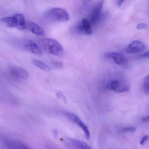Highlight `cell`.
<instances>
[{
    "mask_svg": "<svg viewBox=\"0 0 149 149\" xmlns=\"http://www.w3.org/2000/svg\"><path fill=\"white\" fill-rule=\"evenodd\" d=\"M105 57L111 59L116 64L121 66H125L128 63V60L122 54L116 52H109L105 54Z\"/></svg>",
    "mask_w": 149,
    "mask_h": 149,
    "instance_id": "9",
    "label": "cell"
},
{
    "mask_svg": "<svg viewBox=\"0 0 149 149\" xmlns=\"http://www.w3.org/2000/svg\"><path fill=\"white\" fill-rule=\"evenodd\" d=\"M57 97H58L60 99H61V100L66 102L67 99H66V97H65V96H64L63 94H62V93H58V94H57Z\"/></svg>",
    "mask_w": 149,
    "mask_h": 149,
    "instance_id": "22",
    "label": "cell"
},
{
    "mask_svg": "<svg viewBox=\"0 0 149 149\" xmlns=\"http://www.w3.org/2000/svg\"><path fill=\"white\" fill-rule=\"evenodd\" d=\"M53 65L56 68H61L63 66V64L61 62L59 61L53 62Z\"/></svg>",
    "mask_w": 149,
    "mask_h": 149,
    "instance_id": "20",
    "label": "cell"
},
{
    "mask_svg": "<svg viewBox=\"0 0 149 149\" xmlns=\"http://www.w3.org/2000/svg\"><path fill=\"white\" fill-rule=\"evenodd\" d=\"M146 27H147L146 24H145V23H141L138 24L137 25L136 28L138 29H142L146 28Z\"/></svg>",
    "mask_w": 149,
    "mask_h": 149,
    "instance_id": "19",
    "label": "cell"
},
{
    "mask_svg": "<svg viewBox=\"0 0 149 149\" xmlns=\"http://www.w3.org/2000/svg\"><path fill=\"white\" fill-rule=\"evenodd\" d=\"M1 22L8 27L16 28L20 30H24L27 29V22L24 15L22 14H17L12 16L2 18Z\"/></svg>",
    "mask_w": 149,
    "mask_h": 149,
    "instance_id": "1",
    "label": "cell"
},
{
    "mask_svg": "<svg viewBox=\"0 0 149 149\" xmlns=\"http://www.w3.org/2000/svg\"><path fill=\"white\" fill-rule=\"evenodd\" d=\"M148 139H149V136H148V135H146V136H144L142 138L141 140H140V144L143 145L146 143V142L147 141Z\"/></svg>",
    "mask_w": 149,
    "mask_h": 149,
    "instance_id": "18",
    "label": "cell"
},
{
    "mask_svg": "<svg viewBox=\"0 0 149 149\" xmlns=\"http://www.w3.org/2000/svg\"><path fill=\"white\" fill-rule=\"evenodd\" d=\"M4 143L7 148L9 149H25L29 148V147L23 143L14 139H6L4 140Z\"/></svg>",
    "mask_w": 149,
    "mask_h": 149,
    "instance_id": "13",
    "label": "cell"
},
{
    "mask_svg": "<svg viewBox=\"0 0 149 149\" xmlns=\"http://www.w3.org/2000/svg\"><path fill=\"white\" fill-rule=\"evenodd\" d=\"M46 18L53 22H63L69 20L70 17L67 10L61 8H54L49 9L45 14Z\"/></svg>",
    "mask_w": 149,
    "mask_h": 149,
    "instance_id": "3",
    "label": "cell"
},
{
    "mask_svg": "<svg viewBox=\"0 0 149 149\" xmlns=\"http://www.w3.org/2000/svg\"><path fill=\"white\" fill-rule=\"evenodd\" d=\"M140 57L143 58H149V50L140 55Z\"/></svg>",
    "mask_w": 149,
    "mask_h": 149,
    "instance_id": "21",
    "label": "cell"
},
{
    "mask_svg": "<svg viewBox=\"0 0 149 149\" xmlns=\"http://www.w3.org/2000/svg\"><path fill=\"white\" fill-rule=\"evenodd\" d=\"M125 0H118V5L119 6H121L122 4H123V2H124Z\"/></svg>",
    "mask_w": 149,
    "mask_h": 149,
    "instance_id": "24",
    "label": "cell"
},
{
    "mask_svg": "<svg viewBox=\"0 0 149 149\" xmlns=\"http://www.w3.org/2000/svg\"><path fill=\"white\" fill-rule=\"evenodd\" d=\"M136 128L134 127H128L123 128L122 131L123 132H134L136 131Z\"/></svg>",
    "mask_w": 149,
    "mask_h": 149,
    "instance_id": "17",
    "label": "cell"
},
{
    "mask_svg": "<svg viewBox=\"0 0 149 149\" xmlns=\"http://www.w3.org/2000/svg\"><path fill=\"white\" fill-rule=\"evenodd\" d=\"M109 88L115 92L123 93L130 90V85L127 82L125 81L114 80L111 82Z\"/></svg>",
    "mask_w": 149,
    "mask_h": 149,
    "instance_id": "7",
    "label": "cell"
},
{
    "mask_svg": "<svg viewBox=\"0 0 149 149\" xmlns=\"http://www.w3.org/2000/svg\"><path fill=\"white\" fill-rule=\"evenodd\" d=\"M104 0H100L92 8L90 15V22L91 25H95L99 22L103 8Z\"/></svg>",
    "mask_w": 149,
    "mask_h": 149,
    "instance_id": "4",
    "label": "cell"
},
{
    "mask_svg": "<svg viewBox=\"0 0 149 149\" xmlns=\"http://www.w3.org/2000/svg\"><path fill=\"white\" fill-rule=\"evenodd\" d=\"M141 120H142V122H144V123H147V122H149V115H147V116H145L143 117Z\"/></svg>",
    "mask_w": 149,
    "mask_h": 149,
    "instance_id": "23",
    "label": "cell"
},
{
    "mask_svg": "<svg viewBox=\"0 0 149 149\" xmlns=\"http://www.w3.org/2000/svg\"><path fill=\"white\" fill-rule=\"evenodd\" d=\"M23 47L27 51L36 55H42V51L41 48L32 40H28L25 41L23 43Z\"/></svg>",
    "mask_w": 149,
    "mask_h": 149,
    "instance_id": "8",
    "label": "cell"
},
{
    "mask_svg": "<svg viewBox=\"0 0 149 149\" xmlns=\"http://www.w3.org/2000/svg\"><path fill=\"white\" fill-rule=\"evenodd\" d=\"M27 28L31 33L36 35L43 36L45 35V31L44 29L36 23L33 22H27Z\"/></svg>",
    "mask_w": 149,
    "mask_h": 149,
    "instance_id": "14",
    "label": "cell"
},
{
    "mask_svg": "<svg viewBox=\"0 0 149 149\" xmlns=\"http://www.w3.org/2000/svg\"><path fill=\"white\" fill-rule=\"evenodd\" d=\"M142 86L144 92L147 95H149V74L145 77Z\"/></svg>",
    "mask_w": 149,
    "mask_h": 149,
    "instance_id": "16",
    "label": "cell"
},
{
    "mask_svg": "<svg viewBox=\"0 0 149 149\" xmlns=\"http://www.w3.org/2000/svg\"><path fill=\"white\" fill-rule=\"evenodd\" d=\"M145 49V45L142 42L135 40L128 45L125 52L129 54H135L143 52Z\"/></svg>",
    "mask_w": 149,
    "mask_h": 149,
    "instance_id": "10",
    "label": "cell"
},
{
    "mask_svg": "<svg viewBox=\"0 0 149 149\" xmlns=\"http://www.w3.org/2000/svg\"><path fill=\"white\" fill-rule=\"evenodd\" d=\"M32 63L35 66L45 72H49L51 70V68L50 67L41 61L36 59H33L32 60Z\"/></svg>",
    "mask_w": 149,
    "mask_h": 149,
    "instance_id": "15",
    "label": "cell"
},
{
    "mask_svg": "<svg viewBox=\"0 0 149 149\" xmlns=\"http://www.w3.org/2000/svg\"><path fill=\"white\" fill-rule=\"evenodd\" d=\"M65 143L67 147L74 149H91L88 145L83 141L74 139H67Z\"/></svg>",
    "mask_w": 149,
    "mask_h": 149,
    "instance_id": "11",
    "label": "cell"
},
{
    "mask_svg": "<svg viewBox=\"0 0 149 149\" xmlns=\"http://www.w3.org/2000/svg\"><path fill=\"white\" fill-rule=\"evenodd\" d=\"M77 28L78 31L82 33L85 35H91L92 33L91 24L86 18H84L78 23Z\"/></svg>",
    "mask_w": 149,
    "mask_h": 149,
    "instance_id": "12",
    "label": "cell"
},
{
    "mask_svg": "<svg viewBox=\"0 0 149 149\" xmlns=\"http://www.w3.org/2000/svg\"><path fill=\"white\" fill-rule=\"evenodd\" d=\"M8 70L11 76L16 80L24 81L27 79L29 77V74L27 70L21 67L11 66Z\"/></svg>",
    "mask_w": 149,
    "mask_h": 149,
    "instance_id": "5",
    "label": "cell"
},
{
    "mask_svg": "<svg viewBox=\"0 0 149 149\" xmlns=\"http://www.w3.org/2000/svg\"><path fill=\"white\" fill-rule=\"evenodd\" d=\"M41 45L43 49L49 54L56 56H61L64 54L62 45L56 40L47 38L42 40Z\"/></svg>",
    "mask_w": 149,
    "mask_h": 149,
    "instance_id": "2",
    "label": "cell"
},
{
    "mask_svg": "<svg viewBox=\"0 0 149 149\" xmlns=\"http://www.w3.org/2000/svg\"><path fill=\"white\" fill-rule=\"evenodd\" d=\"M65 115L68 119L77 125L83 130L87 139H89L90 138V132L88 128L78 116L70 112H65Z\"/></svg>",
    "mask_w": 149,
    "mask_h": 149,
    "instance_id": "6",
    "label": "cell"
}]
</instances>
